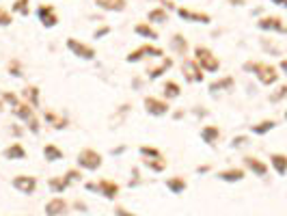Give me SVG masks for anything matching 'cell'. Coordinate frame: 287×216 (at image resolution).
Returning a JSON list of instances; mask_svg holds the SVG:
<instances>
[{
	"instance_id": "26",
	"label": "cell",
	"mask_w": 287,
	"mask_h": 216,
	"mask_svg": "<svg viewBox=\"0 0 287 216\" xmlns=\"http://www.w3.org/2000/svg\"><path fill=\"white\" fill-rule=\"evenodd\" d=\"M171 67H173V58H164V61H162V63L158 65V67L149 69V71H147V76L151 78V80H155V78H160L162 74H166V71L171 69Z\"/></svg>"
},
{
	"instance_id": "34",
	"label": "cell",
	"mask_w": 287,
	"mask_h": 216,
	"mask_svg": "<svg viewBox=\"0 0 287 216\" xmlns=\"http://www.w3.org/2000/svg\"><path fill=\"white\" fill-rule=\"evenodd\" d=\"M13 11L19 13V15H24V17H28V13H30V0H15V2H13Z\"/></svg>"
},
{
	"instance_id": "24",
	"label": "cell",
	"mask_w": 287,
	"mask_h": 216,
	"mask_svg": "<svg viewBox=\"0 0 287 216\" xmlns=\"http://www.w3.org/2000/svg\"><path fill=\"white\" fill-rule=\"evenodd\" d=\"M48 186H50V191L52 193H56V195H63L67 188L71 186L67 180H65V175H61V178H50V182H48Z\"/></svg>"
},
{
	"instance_id": "14",
	"label": "cell",
	"mask_w": 287,
	"mask_h": 216,
	"mask_svg": "<svg viewBox=\"0 0 287 216\" xmlns=\"http://www.w3.org/2000/svg\"><path fill=\"white\" fill-rule=\"evenodd\" d=\"M216 178L220 180V182H229V184H236V182H242L244 178H246V171L244 169H225V171H218V175Z\"/></svg>"
},
{
	"instance_id": "27",
	"label": "cell",
	"mask_w": 287,
	"mask_h": 216,
	"mask_svg": "<svg viewBox=\"0 0 287 216\" xmlns=\"http://www.w3.org/2000/svg\"><path fill=\"white\" fill-rule=\"evenodd\" d=\"M43 158L48 162H56V160H63V149H58L56 145H45L43 147Z\"/></svg>"
},
{
	"instance_id": "41",
	"label": "cell",
	"mask_w": 287,
	"mask_h": 216,
	"mask_svg": "<svg viewBox=\"0 0 287 216\" xmlns=\"http://www.w3.org/2000/svg\"><path fill=\"white\" fill-rule=\"evenodd\" d=\"M9 71H11V74H13V76H17V78H19V76H22V69H19V63H17V61H13V63H9Z\"/></svg>"
},
{
	"instance_id": "47",
	"label": "cell",
	"mask_w": 287,
	"mask_h": 216,
	"mask_svg": "<svg viewBox=\"0 0 287 216\" xmlns=\"http://www.w3.org/2000/svg\"><path fill=\"white\" fill-rule=\"evenodd\" d=\"M281 71H287V61H285V58L281 61Z\"/></svg>"
},
{
	"instance_id": "29",
	"label": "cell",
	"mask_w": 287,
	"mask_h": 216,
	"mask_svg": "<svg viewBox=\"0 0 287 216\" xmlns=\"http://www.w3.org/2000/svg\"><path fill=\"white\" fill-rule=\"evenodd\" d=\"M275 128H277V121L275 119H264V121L255 123V126H251L253 134H266V132H270V130H275Z\"/></svg>"
},
{
	"instance_id": "7",
	"label": "cell",
	"mask_w": 287,
	"mask_h": 216,
	"mask_svg": "<svg viewBox=\"0 0 287 216\" xmlns=\"http://www.w3.org/2000/svg\"><path fill=\"white\" fill-rule=\"evenodd\" d=\"M11 184H13L15 191H19L22 195H32L37 191V178H35V175H15Z\"/></svg>"
},
{
	"instance_id": "33",
	"label": "cell",
	"mask_w": 287,
	"mask_h": 216,
	"mask_svg": "<svg viewBox=\"0 0 287 216\" xmlns=\"http://www.w3.org/2000/svg\"><path fill=\"white\" fill-rule=\"evenodd\" d=\"M233 78L231 76H227V78H220V80H216V82H212L210 84V91H223V89H231L233 87Z\"/></svg>"
},
{
	"instance_id": "35",
	"label": "cell",
	"mask_w": 287,
	"mask_h": 216,
	"mask_svg": "<svg viewBox=\"0 0 287 216\" xmlns=\"http://www.w3.org/2000/svg\"><path fill=\"white\" fill-rule=\"evenodd\" d=\"M65 180H67L69 184H76V182H80V180H82L80 169H69V171L65 173Z\"/></svg>"
},
{
	"instance_id": "11",
	"label": "cell",
	"mask_w": 287,
	"mask_h": 216,
	"mask_svg": "<svg viewBox=\"0 0 287 216\" xmlns=\"http://www.w3.org/2000/svg\"><path fill=\"white\" fill-rule=\"evenodd\" d=\"M181 71H184V78L188 82H203V69L194 63V58H190V61H186L181 65Z\"/></svg>"
},
{
	"instance_id": "31",
	"label": "cell",
	"mask_w": 287,
	"mask_h": 216,
	"mask_svg": "<svg viewBox=\"0 0 287 216\" xmlns=\"http://www.w3.org/2000/svg\"><path fill=\"white\" fill-rule=\"evenodd\" d=\"M147 19L149 22H155V24H164V22H168V13H166V9H151L147 13Z\"/></svg>"
},
{
	"instance_id": "13",
	"label": "cell",
	"mask_w": 287,
	"mask_h": 216,
	"mask_svg": "<svg viewBox=\"0 0 287 216\" xmlns=\"http://www.w3.org/2000/svg\"><path fill=\"white\" fill-rule=\"evenodd\" d=\"M244 167L249 169V171H253L255 175H259V178L268 175V165H266L264 160L255 158V156H246V158H244Z\"/></svg>"
},
{
	"instance_id": "43",
	"label": "cell",
	"mask_w": 287,
	"mask_h": 216,
	"mask_svg": "<svg viewBox=\"0 0 287 216\" xmlns=\"http://www.w3.org/2000/svg\"><path fill=\"white\" fill-rule=\"evenodd\" d=\"M110 32V26H104V28H100V30H95V39H100V37H104V35H108Z\"/></svg>"
},
{
	"instance_id": "39",
	"label": "cell",
	"mask_w": 287,
	"mask_h": 216,
	"mask_svg": "<svg viewBox=\"0 0 287 216\" xmlns=\"http://www.w3.org/2000/svg\"><path fill=\"white\" fill-rule=\"evenodd\" d=\"M2 100H4L6 104H11V106H15V104L19 102L17 95H15V93H9V91H4V93H2Z\"/></svg>"
},
{
	"instance_id": "9",
	"label": "cell",
	"mask_w": 287,
	"mask_h": 216,
	"mask_svg": "<svg viewBox=\"0 0 287 216\" xmlns=\"http://www.w3.org/2000/svg\"><path fill=\"white\" fill-rule=\"evenodd\" d=\"M37 15H39V22H41L45 28H54L58 24V15H56V9L52 4H41L37 9Z\"/></svg>"
},
{
	"instance_id": "21",
	"label": "cell",
	"mask_w": 287,
	"mask_h": 216,
	"mask_svg": "<svg viewBox=\"0 0 287 216\" xmlns=\"http://www.w3.org/2000/svg\"><path fill=\"white\" fill-rule=\"evenodd\" d=\"M270 165L275 167V171L283 178V175L287 173V156L285 154H272L270 156Z\"/></svg>"
},
{
	"instance_id": "20",
	"label": "cell",
	"mask_w": 287,
	"mask_h": 216,
	"mask_svg": "<svg viewBox=\"0 0 287 216\" xmlns=\"http://www.w3.org/2000/svg\"><path fill=\"white\" fill-rule=\"evenodd\" d=\"M43 119L50 123L54 130H63V128H67V119L61 115H56V113H52V110H45L43 113Z\"/></svg>"
},
{
	"instance_id": "18",
	"label": "cell",
	"mask_w": 287,
	"mask_h": 216,
	"mask_svg": "<svg viewBox=\"0 0 287 216\" xmlns=\"http://www.w3.org/2000/svg\"><path fill=\"white\" fill-rule=\"evenodd\" d=\"M201 139H203V143H207V145H214V143H218V139H220L218 126H205L203 130H201Z\"/></svg>"
},
{
	"instance_id": "12",
	"label": "cell",
	"mask_w": 287,
	"mask_h": 216,
	"mask_svg": "<svg viewBox=\"0 0 287 216\" xmlns=\"http://www.w3.org/2000/svg\"><path fill=\"white\" fill-rule=\"evenodd\" d=\"M257 26H259V28H262V30L285 32V22H283V17H279V15H266V17L259 19Z\"/></svg>"
},
{
	"instance_id": "22",
	"label": "cell",
	"mask_w": 287,
	"mask_h": 216,
	"mask_svg": "<svg viewBox=\"0 0 287 216\" xmlns=\"http://www.w3.org/2000/svg\"><path fill=\"white\" fill-rule=\"evenodd\" d=\"M134 32H136V35H141V37H145V39H158V30H155L151 24H147V22L136 24Z\"/></svg>"
},
{
	"instance_id": "32",
	"label": "cell",
	"mask_w": 287,
	"mask_h": 216,
	"mask_svg": "<svg viewBox=\"0 0 287 216\" xmlns=\"http://www.w3.org/2000/svg\"><path fill=\"white\" fill-rule=\"evenodd\" d=\"M143 165L149 167L151 171L160 173V171H164V169H166V160L162 158V156H158V158H145V160H143Z\"/></svg>"
},
{
	"instance_id": "48",
	"label": "cell",
	"mask_w": 287,
	"mask_h": 216,
	"mask_svg": "<svg viewBox=\"0 0 287 216\" xmlns=\"http://www.w3.org/2000/svg\"><path fill=\"white\" fill-rule=\"evenodd\" d=\"M244 0H229V4H242Z\"/></svg>"
},
{
	"instance_id": "3",
	"label": "cell",
	"mask_w": 287,
	"mask_h": 216,
	"mask_svg": "<svg viewBox=\"0 0 287 216\" xmlns=\"http://www.w3.org/2000/svg\"><path fill=\"white\" fill-rule=\"evenodd\" d=\"M78 167L87 169V171H97L102 167V154L95 149H82L78 154Z\"/></svg>"
},
{
	"instance_id": "15",
	"label": "cell",
	"mask_w": 287,
	"mask_h": 216,
	"mask_svg": "<svg viewBox=\"0 0 287 216\" xmlns=\"http://www.w3.org/2000/svg\"><path fill=\"white\" fill-rule=\"evenodd\" d=\"M65 212H67V201L61 197H54L45 204V214L48 216H63Z\"/></svg>"
},
{
	"instance_id": "16",
	"label": "cell",
	"mask_w": 287,
	"mask_h": 216,
	"mask_svg": "<svg viewBox=\"0 0 287 216\" xmlns=\"http://www.w3.org/2000/svg\"><path fill=\"white\" fill-rule=\"evenodd\" d=\"M95 4L100 6L102 11H113V13L126 11V6H128L126 0H95Z\"/></svg>"
},
{
	"instance_id": "42",
	"label": "cell",
	"mask_w": 287,
	"mask_h": 216,
	"mask_svg": "<svg viewBox=\"0 0 287 216\" xmlns=\"http://www.w3.org/2000/svg\"><path fill=\"white\" fill-rule=\"evenodd\" d=\"M246 143H249V139H246V136H238V139L231 141V147H244Z\"/></svg>"
},
{
	"instance_id": "45",
	"label": "cell",
	"mask_w": 287,
	"mask_h": 216,
	"mask_svg": "<svg viewBox=\"0 0 287 216\" xmlns=\"http://www.w3.org/2000/svg\"><path fill=\"white\" fill-rule=\"evenodd\" d=\"M197 171H199V173H207V171H210V167H207V165H203V167H197Z\"/></svg>"
},
{
	"instance_id": "25",
	"label": "cell",
	"mask_w": 287,
	"mask_h": 216,
	"mask_svg": "<svg viewBox=\"0 0 287 216\" xmlns=\"http://www.w3.org/2000/svg\"><path fill=\"white\" fill-rule=\"evenodd\" d=\"M22 95H24V102L30 104L32 108L39 104V87H35V84H28V87L22 91Z\"/></svg>"
},
{
	"instance_id": "5",
	"label": "cell",
	"mask_w": 287,
	"mask_h": 216,
	"mask_svg": "<svg viewBox=\"0 0 287 216\" xmlns=\"http://www.w3.org/2000/svg\"><path fill=\"white\" fill-rule=\"evenodd\" d=\"M67 48L74 52L76 56L84 58V61H93V58H95V48H93V45L82 43V41H78V39H74V37L67 39Z\"/></svg>"
},
{
	"instance_id": "6",
	"label": "cell",
	"mask_w": 287,
	"mask_h": 216,
	"mask_svg": "<svg viewBox=\"0 0 287 216\" xmlns=\"http://www.w3.org/2000/svg\"><path fill=\"white\" fill-rule=\"evenodd\" d=\"M162 54H164V52H162L160 48L145 43V45H141V48H136L134 52H130V54L126 56V61L128 63H139V61H143V58H147V56H162Z\"/></svg>"
},
{
	"instance_id": "44",
	"label": "cell",
	"mask_w": 287,
	"mask_h": 216,
	"mask_svg": "<svg viewBox=\"0 0 287 216\" xmlns=\"http://www.w3.org/2000/svg\"><path fill=\"white\" fill-rule=\"evenodd\" d=\"M115 214H117V216H136V214H132V212H128L126 208H117Z\"/></svg>"
},
{
	"instance_id": "8",
	"label": "cell",
	"mask_w": 287,
	"mask_h": 216,
	"mask_svg": "<svg viewBox=\"0 0 287 216\" xmlns=\"http://www.w3.org/2000/svg\"><path fill=\"white\" fill-rule=\"evenodd\" d=\"M177 15L184 19V22H192V24H210L212 22L210 13L190 11V9H184V6H177Z\"/></svg>"
},
{
	"instance_id": "36",
	"label": "cell",
	"mask_w": 287,
	"mask_h": 216,
	"mask_svg": "<svg viewBox=\"0 0 287 216\" xmlns=\"http://www.w3.org/2000/svg\"><path fill=\"white\" fill-rule=\"evenodd\" d=\"M141 154L145 156V158H158V156H162L158 149H155V147H149V145H143V147H141Z\"/></svg>"
},
{
	"instance_id": "10",
	"label": "cell",
	"mask_w": 287,
	"mask_h": 216,
	"mask_svg": "<svg viewBox=\"0 0 287 216\" xmlns=\"http://www.w3.org/2000/svg\"><path fill=\"white\" fill-rule=\"evenodd\" d=\"M145 110L149 115L153 117H162L166 115L168 110H171V106H168L166 100H158V97H145Z\"/></svg>"
},
{
	"instance_id": "37",
	"label": "cell",
	"mask_w": 287,
	"mask_h": 216,
	"mask_svg": "<svg viewBox=\"0 0 287 216\" xmlns=\"http://www.w3.org/2000/svg\"><path fill=\"white\" fill-rule=\"evenodd\" d=\"M285 95H287V84H281V87L277 89V93H275V95H270V102H275V104H277V102H281Z\"/></svg>"
},
{
	"instance_id": "28",
	"label": "cell",
	"mask_w": 287,
	"mask_h": 216,
	"mask_svg": "<svg viewBox=\"0 0 287 216\" xmlns=\"http://www.w3.org/2000/svg\"><path fill=\"white\" fill-rule=\"evenodd\" d=\"M171 45H173V50L177 52V54H184V56H186V52H188V41H186V37H184V35L175 32L173 39H171Z\"/></svg>"
},
{
	"instance_id": "40",
	"label": "cell",
	"mask_w": 287,
	"mask_h": 216,
	"mask_svg": "<svg viewBox=\"0 0 287 216\" xmlns=\"http://www.w3.org/2000/svg\"><path fill=\"white\" fill-rule=\"evenodd\" d=\"M26 123H28V130H30L32 134H39V128H41V126H39L37 117H32V119H28V121H26Z\"/></svg>"
},
{
	"instance_id": "17",
	"label": "cell",
	"mask_w": 287,
	"mask_h": 216,
	"mask_svg": "<svg viewBox=\"0 0 287 216\" xmlns=\"http://www.w3.org/2000/svg\"><path fill=\"white\" fill-rule=\"evenodd\" d=\"M13 113H15L22 121H28V119L35 117V108H32L30 104H26V102H17L15 106H13Z\"/></svg>"
},
{
	"instance_id": "2",
	"label": "cell",
	"mask_w": 287,
	"mask_h": 216,
	"mask_svg": "<svg viewBox=\"0 0 287 216\" xmlns=\"http://www.w3.org/2000/svg\"><path fill=\"white\" fill-rule=\"evenodd\" d=\"M194 63L205 71H218L220 69L218 56L214 54L210 48H205V45H197V48H194Z\"/></svg>"
},
{
	"instance_id": "19",
	"label": "cell",
	"mask_w": 287,
	"mask_h": 216,
	"mask_svg": "<svg viewBox=\"0 0 287 216\" xmlns=\"http://www.w3.org/2000/svg\"><path fill=\"white\" fill-rule=\"evenodd\" d=\"M166 188L171 191L173 195H181L188 188V182L184 178H179V175H175V178H168L166 180Z\"/></svg>"
},
{
	"instance_id": "4",
	"label": "cell",
	"mask_w": 287,
	"mask_h": 216,
	"mask_svg": "<svg viewBox=\"0 0 287 216\" xmlns=\"http://www.w3.org/2000/svg\"><path fill=\"white\" fill-rule=\"evenodd\" d=\"M89 191H97L108 201H115L117 197H119L121 188H119V184H115V182H110V180H100L97 184H89Z\"/></svg>"
},
{
	"instance_id": "30",
	"label": "cell",
	"mask_w": 287,
	"mask_h": 216,
	"mask_svg": "<svg viewBox=\"0 0 287 216\" xmlns=\"http://www.w3.org/2000/svg\"><path fill=\"white\" fill-rule=\"evenodd\" d=\"M179 95H181L179 84L173 82V80H166L164 82V97H166V100H177Z\"/></svg>"
},
{
	"instance_id": "23",
	"label": "cell",
	"mask_w": 287,
	"mask_h": 216,
	"mask_svg": "<svg viewBox=\"0 0 287 216\" xmlns=\"http://www.w3.org/2000/svg\"><path fill=\"white\" fill-rule=\"evenodd\" d=\"M4 158L6 160H22V158H26V149L19 145V143H13L11 147L4 149Z\"/></svg>"
},
{
	"instance_id": "38",
	"label": "cell",
	"mask_w": 287,
	"mask_h": 216,
	"mask_svg": "<svg viewBox=\"0 0 287 216\" xmlns=\"http://www.w3.org/2000/svg\"><path fill=\"white\" fill-rule=\"evenodd\" d=\"M11 22H13L11 13L6 11V9H2V6H0V26H9Z\"/></svg>"
},
{
	"instance_id": "1",
	"label": "cell",
	"mask_w": 287,
	"mask_h": 216,
	"mask_svg": "<svg viewBox=\"0 0 287 216\" xmlns=\"http://www.w3.org/2000/svg\"><path fill=\"white\" fill-rule=\"evenodd\" d=\"M244 69H246V71H253V74L257 76V80L262 82V84H266V87H270V84L279 82V78H281L279 69L275 67V65H270V63L249 61V63H244Z\"/></svg>"
},
{
	"instance_id": "49",
	"label": "cell",
	"mask_w": 287,
	"mask_h": 216,
	"mask_svg": "<svg viewBox=\"0 0 287 216\" xmlns=\"http://www.w3.org/2000/svg\"><path fill=\"white\" fill-rule=\"evenodd\" d=\"M0 110H2V102H0Z\"/></svg>"
},
{
	"instance_id": "46",
	"label": "cell",
	"mask_w": 287,
	"mask_h": 216,
	"mask_svg": "<svg viewBox=\"0 0 287 216\" xmlns=\"http://www.w3.org/2000/svg\"><path fill=\"white\" fill-rule=\"evenodd\" d=\"M277 6H287V0H272Z\"/></svg>"
}]
</instances>
